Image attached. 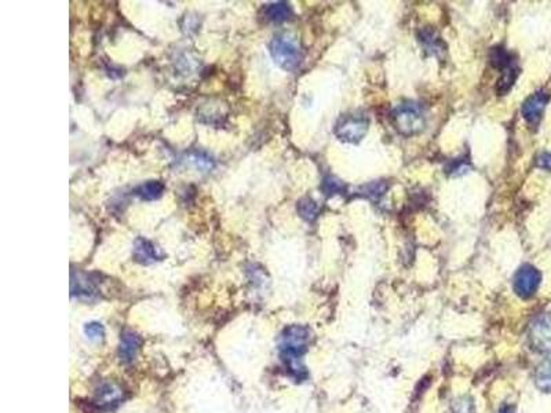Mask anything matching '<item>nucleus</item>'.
<instances>
[{
    "mask_svg": "<svg viewBox=\"0 0 551 413\" xmlns=\"http://www.w3.org/2000/svg\"><path fill=\"white\" fill-rule=\"evenodd\" d=\"M310 338V329L304 325H291L285 328L280 338V358L288 374L297 380H302L308 375L306 368L302 364V357L308 351Z\"/></svg>",
    "mask_w": 551,
    "mask_h": 413,
    "instance_id": "f257e3e1",
    "label": "nucleus"
},
{
    "mask_svg": "<svg viewBox=\"0 0 551 413\" xmlns=\"http://www.w3.org/2000/svg\"><path fill=\"white\" fill-rule=\"evenodd\" d=\"M269 53L280 68L292 72L302 63V50L298 40L290 34L273 36L269 43Z\"/></svg>",
    "mask_w": 551,
    "mask_h": 413,
    "instance_id": "f03ea898",
    "label": "nucleus"
},
{
    "mask_svg": "<svg viewBox=\"0 0 551 413\" xmlns=\"http://www.w3.org/2000/svg\"><path fill=\"white\" fill-rule=\"evenodd\" d=\"M391 117L396 130L406 137L419 134L426 126L422 107L415 103H403L398 105L393 110Z\"/></svg>",
    "mask_w": 551,
    "mask_h": 413,
    "instance_id": "7ed1b4c3",
    "label": "nucleus"
},
{
    "mask_svg": "<svg viewBox=\"0 0 551 413\" xmlns=\"http://www.w3.org/2000/svg\"><path fill=\"white\" fill-rule=\"evenodd\" d=\"M370 122L360 114H344L335 124V136L346 143H358L367 136Z\"/></svg>",
    "mask_w": 551,
    "mask_h": 413,
    "instance_id": "20e7f679",
    "label": "nucleus"
},
{
    "mask_svg": "<svg viewBox=\"0 0 551 413\" xmlns=\"http://www.w3.org/2000/svg\"><path fill=\"white\" fill-rule=\"evenodd\" d=\"M528 339L533 350L551 351V313L540 314L531 322Z\"/></svg>",
    "mask_w": 551,
    "mask_h": 413,
    "instance_id": "39448f33",
    "label": "nucleus"
},
{
    "mask_svg": "<svg viewBox=\"0 0 551 413\" xmlns=\"http://www.w3.org/2000/svg\"><path fill=\"white\" fill-rule=\"evenodd\" d=\"M540 281L542 275L536 268H533L532 265H524L518 269L514 275V292L522 299H529L536 294Z\"/></svg>",
    "mask_w": 551,
    "mask_h": 413,
    "instance_id": "423d86ee",
    "label": "nucleus"
},
{
    "mask_svg": "<svg viewBox=\"0 0 551 413\" xmlns=\"http://www.w3.org/2000/svg\"><path fill=\"white\" fill-rule=\"evenodd\" d=\"M549 103V93L545 90L536 91L535 94H532L525 103H522L521 112L524 119L531 124L535 126L540 122L542 114L545 112V107Z\"/></svg>",
    "mask_w": 551,
    "mask_h": 413,
    "instance_id": "0eeeda50",
    "label": "nucleus"
},
{
    "mask_svg": "<svg viewBox=\"0 0 551 413\" xmlns=\"http://www.w3.org/2000/svg\"><path fill=\"white\" fill-rule=\"evenodd\" d=\"M70 294L80 299H93L97 296V282L93 275L83 272H72Z\"/></svg>",
    "mask_w": 551,
    "mask_h": 413,
    "instance_id": "6e6552de",
    "label": "nucleus"
},
{
    "mask_svg": "<svg viewBox=\"0 0 551 413\" xmlns=\"http://www.w3.org/2000/svg\"><path fill=\"white\" fill-rule=\"evenodd\" d=\"M133 256L141 265H152L155 262L162 261L164 258V254L152 241L146 240L143 237H138L134 241Z\"/></svg>",
    "mask_w": 551,
    "mask_h": 413,
    "instance_id": "1a4fd4ad",
    "label": "nucleus"
},
{
    "mask_svg": "<svg viewBox=\"0 0 551 413\" xmlns=\"http://www.w3.org/2000/svg\"><path fill=\"white\" fill-rule=\"evenodd\" d=\"M122 400H123V390L117 384L103 383L97 393L96 404L101 409H108L113 405H117Z\"/></svg>",
    "mask_w": 551,
    "mask_h": 413,
    "instance_id": "9d476101",
    "label": "nucleus"
},
{
    "mask_svg": "<svg viewBox=\"0 0 551 413\" xmlns=\"http://www.w3.org/2000/svg\"><path fill=\"white\" fill-rule=\"evenodd\" d=\"M139 346H141V338L137 334L131 331H124L120 338V347H119L120 360L126 364L133 362L137 357Z\"/></svg>",
    "mask_w": 551,
    "mask_h": 413,
    "instance_id": "9b49d317",
    "label": "nucleus"
},
{
    "mask_svg": "<svg viewBox=\"0 0 551 413\" xmlns=\"http://www.w3.org/2000/svg\"><path fill=\"white\" fill-rule=\"evenodd\" d=\"M292 15V10L291 6L285 1H277V3H271L266 6L265 8V17L268 21L271 22H284L287 20H290Z\"/></svg>",
    "mask_w": 551,
    "mask_h": 413,
    "instance_id": "f8f14e48",
    "label": "nucleus"
},
{
    "mask_svg": "<svg viewBox=\"0 0 551 413\" xmlns=\"http://www.w3.org/2000/svg\"><path fill=\"white\" fill-rule=\"evenodd\" d=\"M163 192H164V185L160 181H149L146 183L139 185L134 190V195L141 200L153 202V200L160 199Z\"/></svg>",
    "mask_w": 551,
    "mask_h": 413,
    "instance_id": "ddd939ff",
    "label": "nucleus"
},
{
    "mask_svg": "<svg viewBox=\"0 0 551 413\" xmlns=\"http://www.w3.org/2000/svg\"><path fill=\"white\" fill-rule=\"evenodd\" d=\"M419 40L424 46L426 50H429L432 54L439 55L444 50V44L440 40L439 34H436L434 29L432 28H424L419 32Z\"/></svg>",
    "mask_w": 551,
    "mask_h": 413,
    "instance_id": "4468645a",
    "label": "nucleus"
},
{
    "mask_svg": "<svg viewBox=\"0 0 551 413\" xmlns=\"http://www.w3.org/2000/svg\"><path fill=\"white\" fill-rule=\"evenodd\" d=\"M535 379H536V386L540 390L551 393V351H549V354L539 364Z\"/></svg>",
    "mask_w": 551,
    "mask_h": 413,
    "instance_id": "2eb2a0df",
    "label": "nucleus"
},
{
    "mask_svg": "<svg viewBox=\"0 0 551 413\" xmlns=\"http://www.w3.org/2000/svg\"><path fill=\"white\" fill-rule=\"evenodd\" d=\"M518 72H519V69L517 68L516 65H510L509 68L503 70V73L496 84L498 94L505 96L513 87V84L517 80V76H518Z\"/></svg>",
    "mask_w": 551,
    "mask_h": 413,
    "instance_id": "dca6fc26",
    "label": "nucleus"
},
{
    "mask_svg": "<svg viewBox=\"0 0 551 413\" xmlns=\"http://www.w3.org/2000/svg\"><path fill=\"white\" fill-rule=\"evenodd\" d=\"M297 211H298V214H299V216H301L302 219H305L306 222H313V221H316V218L318 216L320 208H318L317 203H316L313 199H310V197H304V199H301V200L298 202V204H297Z\"/></svg>",
    "mask_w": 551,
    "mask_h": 413,
    "instance_id": "f3484780",
    "label": "nucleus"
},
{
    "mask_svg": "<svg viewBox=\"0 0 551 413\" xmlns=\"http://www.w3.org/2000/svg\"><path fill=\"white\" fill-rule=\"evenodd\" d=\"M489 58H491L492 67H495V68L503 69L505 70V69L509 68L510 65H513L512 64L513 63L512 61V55L502 47L492 48V51L489 54Z\"/></svg>",
    "mask_w": 551,
    "mask_h": 413,
    "instance_id": "a211bd4d",
    "label": "nucleus"
},
{
    "mask_svg": "<svg viewBox=\"0 0 551 413\" xmlns=\"http://www.w3.org/2000/svg\"><path fill=\"white\" fill-rule=\"evenodd\" d=\"M321 189H323V192L327 195V196H334V195H339V193H342L344 192V185L339 181V179H337V178H334V176H327L324 181H323V185H321Z\"/></svg>",
    "mask_w": 551,
    "mask_h": 413,
    "instance_id": "6ab92c4d",
    "label": "nucleus"
},
{
    "mask_svg": "<svg viewBox=\"0 0 551 413\" xmlns=\"http://www.w3.org/2000/svg\"><path fill=\"white\" fill-rule=\"evenodd\" d=\"M86 336L93 342H101L105 336V329L100 322H89L84 327Z\"/></svg>",
    "mask_w": 551,
    "mask_h": 413,
    "instance_id": "aec40b11",
    "label": "nucleus"
},
{
    "mask_svg": "<svg viewBox=\"0 0 551 413\" xmlns=\"http://www.w3.org/2000/svg\"><path fill=\"white\" fill-rule=\"evenodd\" d=\"M189 162L199 170H211L214 167V160L206 153H192L189 156Z\"/></svg>",
    "mask_w": 551,
    "mask_h": 413,
    "instance_id": "412c9836",
    "label": "nucleus"
},
{
    "mask_svg": "<svg viewBox=\"0 0 551 413\" xmlns=\"http://www.w3.org/2000/svg\"><path fill=\"white\" fill-rule=\"evenodd\" d=\"M453 412L455 413H476V405L473 400L469 395H463L458 398L453 404Z\"/></svg>",
    "mask_w": 551,
    "mask_h": 413,
    "instance_id": "4be33fe9",
    "label": "nucleus"
},
{
    "mask_svg": "<svg viewBox=\"0 0 551 413\" xmlns=\"http://www.w3.org/2000/svg\"><path fill=\"white\" fill-rule=\"evenodd\" d=\"M364 189H365V195L367 196L379 197V196H382L386 192L387 185L384 182H374V183H370L368 186H364Z\"/></svg>",
    "mask_w": 551,
    "mask_h": 413,
    "instance_id": "5701e85b",
    "label": "nucleus"
},
{
    "mask_svg": "<svg viewBox=\"0 0 551 413\" xmlns=\"http://www.w3.org/2000/svg\"><path fill=\"white\" fill-rule=\"evenodd\" d=\"M536 164H538V167H540V169H545V170L551 171V153H543V155H540V156L538 157Z\"/></svg>",
    "mask_w": 551,
    "mask_h": 413,
    "instance_id": "b1692460",
    "label": "nucleus"
},
{
    "mask_svg": "<svg viewBox=\"0 0 551 413\" xmlns=\"http://www.w3.org/2000/svg\"><path fill=\"white\" fill-rule=\"evenodd\" d=\"M498 413H516V409H514V407H512V405H505V407H502V408L499 409V412Z\"/></svg>",
    "mask_w": 551,
    "mask_h": 413,
    "instance_id": "393cba45",
    "label": "nucleus"
}]
</instances>
